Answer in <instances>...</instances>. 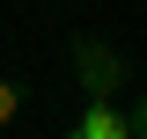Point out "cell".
Here are the masks:
<instances>
[{"instance_id": "1", "label": "cell", "mask_w": 147, "mask_h": 139, "mask_svg": "<svg viewBox=\"0 0 147 139\" xmlns=\"http://www.w3.org/2000/svg\"><path fill=\"white\" fill-rule=\"evenodd\" d=\"M74 73H81V95L88 103H110L118 81H125V59L110 51L103 37H74Z\"/></svg>"}, {"instance_id": "2", "label": "cell", "mask_w": 147, "mask_h": 139, "mask_svg": "<svg viewBox=\"0 0 147 139\" xmlns=\"http://www.w3.org/2000/svg\"><path fill=\"white\" fill-rule=\"evenodd\" d=\"M74 132H81V139H125V117H118V110H110V103H88V110H81V124H74Z\"/></svg>"}, {"instance_id": "3", "label": "cell", "mask_w": 147, "mask_h": 139, "mask_svg": "<svg viewBox=\"0 0 147 139\" xmlns=\"http://www.w3.org/2000/svg\"><path fill=\"white\" fill-rule=\"evenodd\" d=\"M15 110H22V88L0 73V124H15Z\"/></svg>"}, {"instance_id": "4", "label": "cell", "mask_w": 147, "mask_h": 139, "mask_svg": "<svg viewBox=\"0 0 147 139\" xmlns=\"http://www.w3.org/2000/svg\"><path fill=\"white\" fill-rule=\"evenodd\" d=\"M125 139H147V103H132V117H125Z\"/></svg>"}, {"instance_id": "5", "label": "cell", "mask_w": 147, "mask_h": 139, "mask_svg": "<svg viewBox=\"0 0 147 139\" xmlns=\"http://www.w3.org/2000/svg\"><path fill=\"white\" fill-rule=\"evenodd\" d=\"M66 139H81V132H66Z\"/></svg>"}]
</instances>
